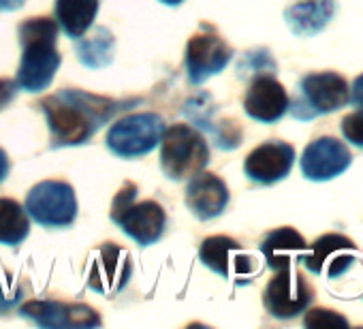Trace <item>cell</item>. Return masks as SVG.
<instances>
[{
	"label": "cell",
	"instance_id": "cell-1",
	"mask_svg": "<svg viewBox=\"0 0 363 329\" xmlns=\"http://www.w3.org/2000/svg\"><path fill=\"white\" fill-rule=\"evenodd\" d=\"M135 101H116L99 96L86 90L65 88L41 101L48 118L52 147L82 145L94 137V133L107 124L116 113L133 105Z\"/></svg>",
	"mask_w": 363,
	"mask_h": 329
},
{
	"label": "cell",
	"instance_id": "cell-2",
	"mask_svg": "<svg viewBox=\"0 0 363 329\" xmlns=\"http://www.w3.org/2000/svg\"><path fill=\"white\" fill-rule=\"evenodd\" d=\"M58 22L52 18H30L20 26L22 60L18 69V86L26 92H43L56 77L60 54L56 50Z\"/></svg>",
	"mask_w": 363,
	"mask_h": 329
},
{
	"label": "cell",
	"instance_id": "cell-3",
	"mask_svg": "<svg viewBox=\"0 0 363 329\" xmlns=\"http://www.w3.org/2000/svg\"><path fill=\"white\" fill-rule=\"evenodd\" d=\"M210 162L206 137L191 124H173L160 137V167L169 180H191Z\"/></svg>",
	"mask_w": 363,
	"mask_h": 329
},
{
	"label": "cell",
	"instance_id": "cell-4",
	"mask_svg": "<svg viewBox=\"0 0 363 329\" xmlns=\"http://www.w3.org/2000/svg\"><path fill=\"white\" fill-rule=\"evenodd\" d=\"M111 221L139 246L156 244L167 225L164 210L156 201H139L137 203V186L133 182H126L113 203H111Z\"/></svg>",
	"mask_w": 363,
	"mask_h": 329
},
{
	"label": "cell",
	"instance_id": "cell-5",
	"mask_svg": "<svg viewBox=\"0 0 363 329\" xmlns=\"http://www.w3.org/2000/svg\"><path fill=\"white\" fill-rule=\"evenodd\" d=\"M348 82L335 71L308 73L299 82V94L289 109L297 120H314L318 116L342 109L348 103Z\"/></svg>",
	"mask_w": 363,
	"mask_h": 329
},
{
	"label": "cell",
	"instance_id": "cell-6",
	"mask_svg": "<svg viewBox=\"0 0 363 329\" xmlns=\"http://www.w3.org/2000/svg\"><path fill=\"white\" fill-rule=\"evenodd\" d=\"M164 122L156 113H130L120 118L107 130V147L122 158H139L150 154L162 137Z\"/></svg>",
	"mask_w": 363,
	"mask_h": 329
},
{
	"label": "cell",
	"instance_id": "cell-7",
	"mask_svg": "<svg viewBox=\"0 0 363 329\" xmlns=\"http://www.w3.org/2000/svg\"><path fill=\"white\" fill-rule=\"evenodd\" d=\"M26 212L43 227H69L77 216L75 191L60 180L39 182L26 197Z\"/></svg>",
	"mask_w": 363,
	"mask_h": 329
},
{
	"label": "cell",
	"instance_id": "cell-8",
	"mask_svg": "<svg viewBox=\"0 0 363 329\" xmlns=\"http://www.w3.org/2000/svg\"><path fill=\"white\" fill-rule=\"evenodd\" d=\"M314 291L308 280L291 267L276 272L263 291V306L276 318H295L312 303Z\"/></svg>",
	"mask_w": 363,
	"mask_h": 329
},
{
	"label": "cell",
	"instance_id": "cell-9",
	"mask_svg": "<svg viewBox=\"0 0 363 329\" xmlns=\"http://www.w3.org/2000/svg\"><path fill=\"white\" fill-rule=\"evenodd\" d=\"M233 58L231 45L212 28L191 37L186 45V73L193 84H203L208 77L220 73Z\"/></svg>",
	"mask_w": 363,
	"mask_h": 329
},
{
	"label": "cell",
	"instance_id": "cell-10",
	"mask_svg": "<svg viewBox=\"0 0 363 329\" xmlns=\"http://www.w3.org/2000/svg\"><path fill=\"white\" fill-rule=\"evenodd\" d=\"M352 164L350 150L335 137H318L301 154V174L310 182H327Z\"/></svg>",
	"mask_w": 363,
	"mask_h": 329
},
{
	"label": "cell",
	"instance_id": "cell-11",
	"mask_svg": "<svg viewBox=\"0 0 363 329\" xmlns=\"http://www.w3.org/2000/svg\"><path fill=\"white\" fill-rule=\"evenodd\" d=\"M130 274V255L116 244H103L88 265V286L105 295H116L126 286Z\"/></svg>",
	"mask_w": 363,
	"mask_h": 329
},
{
	"label": "cell",
	"instance_id": "cell-12",
	"mask_svg": "<svg viewBox=\"0 0 363 329\" xmlns=\"http://www.w3.org/2000/svg\"><path fill=\"white\" fill-rule=\"evenodd\" d=\"M295 162V147L286 141H265L255 147L244 162V174L257 184H276L284 180Z\"/></svg>",
	"mask_w": 363,
	"mask_h": 329
},
{
	"label": "cell",
	"instance_id": "cell-13",
	"mask_svg": "<svg viewBox=\"0 0 363 329\" xmlns=\"http://www.w3.org/2000/svg\"><path fill=\"white\" fill-rule=\"evenodd\" d=\"M20 314L41 327H99L101 325L99 312L84 303L33 299L20 308Z\"/></svg>",
	"mask_w": 363,
	"mask_h": 329
},
{
	"label": "cell",
	"instance_id": "cell-14",
	"mask_svg": "<svg viewBox=\"0 0 363 329\" xmlns=\"http://www.w3.org/2000/svg\"><path fill=\"white\" fill-rule=\"evenodd\" d=\"M289 94L284 86L269 73L255 75L252 84L246 90L244 96V109L246 113L261 122V124H274L289 111Z\"/></svg>",
	"mask_w": 363,
	"mask_h": 329
},
{
	"label": "cell",
	"instance_id": "cell-15",
	"mask_svg": "<svg viewBox=\"0 0 363 329\" xmlns=\"http://www.w3.org/2000/svg\"><path fill=\"white\" fill-rule=\"evenodd\" d=\"M186 206L197 218L212 221V218L220 216L225 212V208L229 206V189L218 176L199 172L189 182Z\"/></svg>",
	"mask_w": 363,
	"mask_h": 329
},
{
	"label": "cell",
	"instance_id": "cell-16",
	"mask_svg": "<svg viewBox=\"0 0 363 329\" xmlns=\"http://www.w3.org/2000/svg\"><path fill=\"white\" fill-rule=\"evenodd\" d=\"M335 13V0H299L284 11V20L293 35L308 39L327 28Z\"/></svg>",
	"mask_w": 363,
	"mask_h": 329
},
{
	"label": "cell",
	"instance_id": "cell-17",
	"mask_svg": "<svg viewBox=\"0 0 363 329\" xmlns=\"http://www.w3.org/2000/svg\"><path fill=\"white\" fill-rule=\"evenodd\" d=\"M308 248L303 235L293 227H280L276 231H269L261 244V252L267 261V265L274 272L291 267L297 255H301Z\"/></svg>",
	"mask_w": 363,
	"mask_h": 329
},
{
	"label": "cell",
	"instance_id": "cell-18",
	"mask_svg": "<svg viewBox=\"0 0 363 329\" xmlns=\"http://www.w3.org/2000/svg\"><path fill=\"white\" fill-rule=\"evenodd\" d=\"M56 22L69 39L84 37L96 20L99 0H56Z\"/></svg>",
	"mask_w": 363,
	"mask_h": 329
},
{
	"label": "cell",
	"instance_id": "cell-19",
	"mask_svg": "<svg viewBox=\"0 0 363 329\" xmlns=\"http://www.w3.org/2000/svg\"><path fill=\"white\" fill-rule=\"evenodd\" d=\"M342 250H357L354 242L342 233H325L320 238H316V242L312 244L310 252L299 255V261L306 265L308 272L312 274H323L325 265Z\"/></svg>",
	"mask_w": 363,
	"mask_h": 329
},
{
	"label": "cell",
	"instance_id": "cell-20",
	"mask_svg": "<svg viewBox=\"0 0 363 329\" xmlns=\"http://www.w3.org/2000/svg\"><path fill=\"white\" fill-rule=\"evenodd\" d=\"M30 221L26 208L13 199L0 197V244L18 246L28 238Z\"/></svg>",
	"mask_w": 363,
	"mask_h": 329
},
{
	"label": "cell",
	"instance_id": "cell-21",
	"mask_svg": "<svg viewBox=\"0 0 363 329\" xmlns=\"http://www.w3.org/2000/svg\"><path fill=\"white\" fill-rule=\"evenodd\" d=\"M235 252H240V244L227 235H212L203 240L199 248V257L206 267L216 272L223 278L231 276V265L235 263Z\"/></svg>",
	"mask_w": 363,
	"mask_h": 329
},
{
	"label": "cell",
	"instance_id": "cell-22",
	"mask_svg": "<svg viewBox=\"0 0 363 329\" xmlns=\"http://www.w3.org/2000/svg\"><path fill=\"white\" fill-rule=\"evenodd\" d=\"M113 50H116V41L107 28H96L90 37L86 39L79 37L77 41V56L82 65L88 69H103L111 65Z\"/></svg>",
	"mask_w": 363,
	"mask_h": 329
},
{
	"label": "cell",
	"instance_id": "cell-23",
	"mask_svg": "<svg viewBox=\"0 0 363 329\" xmlns=\"http://www.w3.org/2000/svg\"><path fill=\"white\" fill-rule=\"evenodd\" d=\"M303 325L310 327V329H323V327H340V329H346L348 327V320H346V316H342L335 310H329V308H312V310L306 312Z\"/></svg>",
	"mask_w": 363,
	"mask_h": 329
},
{
	"label": "cell",
	"instance_id": "cell-24",
	"mask_svg": "<svg viewBox=\"0 0 363 329\" xmlns=\"http://www.w3.org/2000/svg\"><path fill=\"white\" fill-rule=\"evenodd\" d=\"M244 69H248L255 75H263V73L274 75L276 73V62H274V58H272V54L267 50H257V52L246 54V62L240 65V71H244Z\"/></svg>",
	"mask_w": 363,
	"mask_h": 329
},
{
	"label": "cell",
	"instance_id": "cell-25",
	"mask_svg": "<svg viewBox=\"0 0 363 329\" xmlns=\"http://www.w3.org/2000/svg\"><path fill=\"white\" fill-rule=\"evenodd\" d=\"M342 135L357 147H363V107L342 118Z\"/></svg>",
	"mask_w": 363,
	"mask_h": 329
},
{
	"label": "cell",
	"instance_id": "cell-26",
	"mask_svg": "<svg viewBox=\"0 0 363 329\" xmlns=\"http://www.w3.org/2000/svg\"><path fill=\"white\" fill-rule=\"evenodd\" d=\"M20 289L13 280V276L5 269L0 267V312L16 306L20 301Z\"/></svg>",
	"mask_w": 363,
	"mask_h": 329
},
{
	"label": "cell",
	"instance_id": "cell-27",
	"mask_svg": "<svg viewBox=\"0 0 363 329\" xmlns=\"http://www.w3.org/2000/svg\"><path fill=\"white\" fill-rule=\"evenodd\" d=\"M354 263V257L348 255V250H342L337 252L331 261H329V267H327V276L329 278H340L342 274L348 272V267Z\"/></svg>",
	"mask_w": 363,
	"mask_h": 329
},
{
	"label": "cell",
	"instance_id": "cell-28",
	"mask_svg": "<svg viewBox=\"0 0 363 329\" xmlns=\"http://www.w3.org/2000/svg\"><path fill=\"white\" fill-rule=\"evenodd\" d=\"M18 94V82H9V79H0V111L11 105V101Z\"/></svg>",
	"mask_w": 363,
	"mask_h": 329
},
{
	"label": "cell",
	"instance_id": "cell-29",
	"mask_svg": "<svg viewBox=\"0 0 363 329\" xmlns=\"http://www.w3.org/2000/svg\"><path fill=\"white\" fill-rule=\"evenodd\" d=\"M348 103H352L354 107H363V73L352 82V88L348 92Z\"/></svg>",
	"mask_w": 363,
	"mask_h": 329
},
{
	"label": "cell",
	"instance_id": "cell-30",
	"mask_svg": "<svg viewBox=\"0 0 363 329\" xmlns=\"http://www.w3.org/2000/svg\"><path fill=\"white\" fill-rule=\"evenodd\" d=\"M9 169H11V162H9V156L7 152L0 147V184H3L9 176Z\"/></svg>",
	"mask_w": 363,
	"mask_h": 329
},
{
	"label": "cell",
	"instance_id": "cell-31",
	"mask_svg": "<svg viewBox=\"0 0 363 329\" xmlns=\"http://www.w3.org/2000/svg\"><path fill=\"white\" fill-rule=\"evenodd\" d=\"M26 0H0V11H16L22 9Z\"/></svg>",
	"mask_w": 363,
	"mask_h": 329
},
{
	"label": "cell",
	"instance_id": "cell-32",
	"mask_svg": "<svg viewBox=\"0 0 363 329\" xmlns=\"http://www.w3.org/2000/svg\"><path fill=\"white\" fill-rule=\"evenodd\" d=\"M160 3H164V5H169V7H177V5L184 3V0H160Z\"/></svg>",
	"mask_w": 363,
	"mask_h": 329
}]
</instances>
